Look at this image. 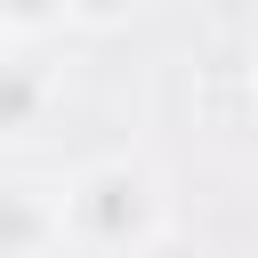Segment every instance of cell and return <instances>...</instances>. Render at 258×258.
Segmentation results:
<instances>
[{
    "label": "cell",
    "mask_w": 258,
    "mask_h": 258,
    "mask_svg": "<svg viewBox=\"0 0 258 258\" xmlns=\"http://www.w3.org/2000/svg\"><path fill=\"white\" fill-rule=\"evenodd\" d=\"M64 226L81 250H145L161 234V185L137 161H97L64 185Z\"/></svg>",
    "instance_id": "cell-1"
},
{
    "label": "cell",
    "mask_w": 258,
    "mask_h": 258,
    "mask_svg": "<svg viewBox=\"0 0 258 258\" xmlns=\"http://www.w3.org/2000/svg\"><path fill=\"white\" fill-rule=\"evenodd\" d=\"M56 105V81L24 56H0V137H32Z\"/></svg>",
    "instance_id": "cell-3"
},
{
    "label": "cell",
    "mask_w": 258,
    "mask_h": 258,
    "mask_svg": "<svg viewBox=\"0 0 258 258\" xmlns=\"http://www.w3.org/2000/svg\"><path fill=\"white\" fill-rule=\"evenodd\" d=\"M64 250V194L0 185V258H56Z\"/></svg>",
    "instance_id": "cell-2"
},
{
    "label": "cell",
    "mask_w": 258,
    "mask_h": 258,
    "mask_svg": "<svg viewBox=\"0 0 258 258\" xmlns=\"http://www.w3.org/2000/svg\"><path fill=\"white\" fill-rule=\"evenodd\" d=\"M129 8H137V0H64V16H73V24H121Z\"/></svg>",
    "instance_id": "cell-5"
},
{
    "label": "cell",
    "mask_w": 258,
    "mask_h": 258,
    "mask_svg": "<svg viewBox=\"0 0 258 258\" xmlns=\"http://www.w3.org/2000/svg\"><path fill=\"white\" fill-rule=\"evenodd\" d=\"M64 16V0H0V32H48Z\"/></svg>",
    "instance_id": "cell-4"
}]
</instances>
